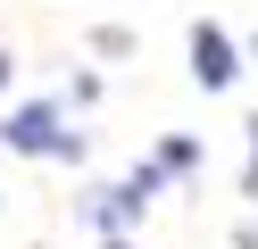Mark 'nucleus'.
<instances>
[{
  "label": "nucleus",
  "instance_id": "obj_1",
  "mask_svg": "<svg viewBox=\"0 0 258 249\" xmlns=\"http://www.w3.org/2000/svg\"><path fill=\"white\" fill-rule=\"evenodd\" d=\"M0 141H9V149H25V158H75V149H84L67 125H58V108H42V100L9 116V133H0Z\"/></svg>",
  "mask_w": 258,
  "mask_h": 249
},
{
  "label": "nucleus",
  "instance_id": "obj_2",
  "mask_svg": "<svg viewBox=\"0 0 258 249\" xmlns=\"http://www.w3.org/2000/svg\"><path fill=\"white\" fill-rule=\"evenodd\" d=\"M241 75V50H233V33L225 25H191V83H200V92H225V83Z\"/></svg>",
  "mask_w": 258,
  "mask_h": 249
},
{
  "label": "nucleus",
  "instance_id": "obj_3",
  "mask_svg": "<svg viewBox=\"0 0 258 249\" xmlns=\"http://www.w3.org/2000/svg\"><path fill=\"white\" fill-rule=\"evenodd\" d=\"M92 50H100V58H125V50H134V33H125V25H100V33H92Z\"/></svg>",
  "mask_w": 258,
  "mask_h": 249
},
{
  "label": "nucleus",
  "instance_id": "obj_4",
  "mask_svg": "<svg viewBox=\"0 0 258 249\" xmlns=\"http://www.w3.org/2000/svg\"><path fill=\"white\" fill-rule=\"evenodd\" d=\"M250 191H258V116H250Z\"/></svg>",
  "mask_w": 258,
  "mask_h": 249
},
{
  "label": "nucleus",
  "instance_id": "obj_5",
  "mask_svg": "<svg viewBox=\"0 0 258 249\" xmlns=\"http://www.w3.org/2000/svg\"><path fill=\"white\" fill-rule=\"evenodd\" d=\"M9 75H17V66H9V50H0V92H9Z\"/></svg>",
  "mask_w": 258,
  "mask_h": 249
}]
</instances>
